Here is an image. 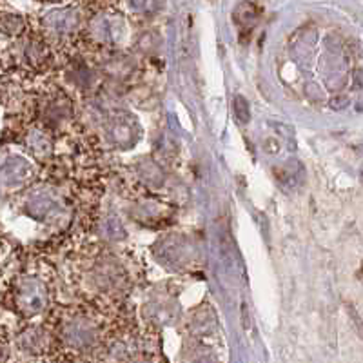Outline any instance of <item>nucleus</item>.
Wrapping results in <instances>:
<instances>
[{
  "label": "nucleus",
  "instance_id": "obj_1",
  "mask_svg": "<svg viewBox=\"0 0 363 363\" xmlns=\"http://www.w3.org/2000/svg\"><path fill=\"white\" fill-rule=\"evenodd\" d=\"M235 113H236V116H238V120L242 122V124H245V122L249 120V116H251V115H249L247 102H245L242 96H236V99H235Z\"/></svg>",
  "mask_w": 363,
  "mask_h": 363
}]
</instances>
